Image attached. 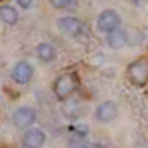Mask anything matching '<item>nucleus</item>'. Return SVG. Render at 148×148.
<instances>
[{"label":"nucleus","mask_w":148,"mask_h":148,"mask_svg":"<svg viewBox=\"0 0 148 148\" xmlns=\"http://www.w3.org/2000/svg\"><path fill=\"white\" fill-rule=\"evenodd\" d=\"M17 5L23 10H28V8L34 5V0H17Z\"/></svg>","instance_id":"nucleus-14"},{"label":"nucleus","mask_w":148,"mask_h":148,"mask_svg":"<svg viewBox=\"0 0 148 148\" xmlns=\"http://www.w3.org/2000/svg\"><path fill=\"white\" fill-rule=\"evenodd\" d=\"M133 2H135V3H138V2H140V0H133Z\"/></svg>","instance_id":"nucleus-15"},{"label":"nucleus","mask_w":148,"mask_h":148,"mask_svg":"<svg viewBox=\"0 0 148 148\" xmlns=\"http://www.w3.org/2000/svg\"><path fill=\"white\" fill-rule=\"evenodd\" d=\"M0 20L8 27H14L18 22V10L14 5H8V3L0 5Z\"/></svg>","instance_id":"nucleus-11"},{"label":"nucleus","mask_w":148,"mask_h":148,"mask_svg":"<svg viewBox=\"0 0 148 148\" xmlns=\"http://www.w3.org/2000/svg\"><path fill=\"white\" fill-rule=\"evenodd\" d=\"M57 27L60 28L62 32L68 37H73V38H82L88 35V27L83 20H80L78 17L75 15H65L60 17L57 20Z\"/></svg>","instance_id":"nucleus-2"},{"label":"nucleus","mask_w":148,"mask_h":148,"mask_svg":"<svg viewBox=\"0 0 148 148\" xmlns=\"http://www.w3.org/2000/svg\"><path fill=\"white\" fill-rule=\"evenodd\" d=\"M70 148H90L87 141V135L73 133L72 138H70Z\"/></svg>","instance_id":"nucleus-12"},{"label":"nucleus","mask_w":148,"mask_h":148,"mask_svg":"<svg viewBox=\"0 0 148 148\" xmlns=\"http://www.w3.org/2000/svg\"><path fill=\"white\" fill-rule=\"evenodd\" d=\"M105 40H107V45L113 50H120L127 45L128 42V37H127V32L123 28H116L110 34H105Z\"/></svg>","instance_id":"nucleus-9"},{"label":"nucleus","mask_w":148,"mask_h":148,"mask_svg":"<svg viewBox=\"0 0 148 148\" xmlns=\"http://www.w3.org/2000/svg\"><path fill=\"white\" fill-rule=\"evenodd\" d=\"M35 53H37V58L42 62V63H52V62L57 58V50L52 43L48 42H42L37 45L35 48Z\"/></svg>","instance_id":"nucleus-10"},{"label":"nucleus","mask_w":148,"mask_h":148,"mask_svg":"<svg viewBox=\"0 0 148 148\" xmlns=\"http://www.w3.org/2000/svg\"><path fill=\"white\" fill-rule=\"evenodd\" d=\"M120 25H121V17L113 8L103 10L98 15V18H97V28L101 34H110V32H113L116 28H120Z\"/></svg>","instance_id":"nucleus-5"},{"label":"nucleus","mask_w":148,"mask_h":148,"mask_svg":"<svg viewBox=\"0 0 148 148\" xmlns=\"http://www.w3.org/2000/svg\"><path fill=\"white\" fill-rule=\"evenodd\" d=\"M78 87H80V80H78L77 73L67 72V73H62L55 78L53 95L58 101H65L67 98H70L78 90Z\"/></svg>","instance_id":"nucleus-1"},{"label":"nucleus","mask_w":148,"mask_h":148,"mask_svg":"<svg viewBox=\"0 0 148 148\" xmlns=\"http://www.w3.org/2000/svg\"><path fill=\"white\" fill-rule=\"evenodd\" d=\"M75 0H48L50 7H53L55 10H67L73 5Z\"/></svg>","instance_id":"nucleus-13"},{"label":"nucleus","mask_w":148,"mask_h":148,"mask_svg":"<svg viewBox=\"0 0 148 148\" xmlns=\"http://www.w3.org/2000/svg\"><path fill=\"white\" fill-rule=\"evenodd\" d=\"M127 78L136 87L148 83V58H138L127 67Z\"/></svg>","instance_id":"nucleus-3"},{"label":"nucleus","mask_w":148,"mask_h":148,"mask_svg":"<svg viewBox=\"0 0 148 148\" xmlns=\"http://www.w3.org/2000/svg\"><path fill=\"white\" fill-rule=\"evenodd\" d=\"M93 116H95V120L100 121V123H110V121H113L118 116V107H116L115 101L105 100L97 105V108L93 112Z\"/></svg>","instance_id":"nucleus-7"},{"label":"nucleus","mask_w":148,"mask_h":148,"mask_svg":"<svg viewBox=\"0 0 148 148\" xmlns=\"http://www.w3.org/2000/svg\"><path fill=\"white\" fill-rule=\"evenodd\" d=\"M35 121H37V110L28 105L15 108L12 113V123L18 130H27V128L34 127Z\"/></svg>","instance_id":"nucleus-4"},{"label":"nucleus","mask_w":148,"mask_h":148,"mask_svg":"<svg viewBox=\"0 0 148 148\" xmlns=\"http://www.w3.org/2000/svg\"><path fill=\"white\" fill-rule=\"evenodd\" d=\"M10 78L17 85H28L34 78V67L27 60H18L10 70Z\"/></svg>","instance_id":"nucleus-6"},{"label":"nucleus","mask_w":148,"mask_h":148,"mask_svg":"<svg viewBox=\"0 0 148 148\" xmlns=\"http://www.w3.org/2000/svg\"><path fill=\"white\" fill-rule=\"evenodd\" d=\"M47 141V135L40 128L30 127L22 133V147L23 148H42Z\"/></svg>","instance_id":"nucleus-8"}]
</instances>
